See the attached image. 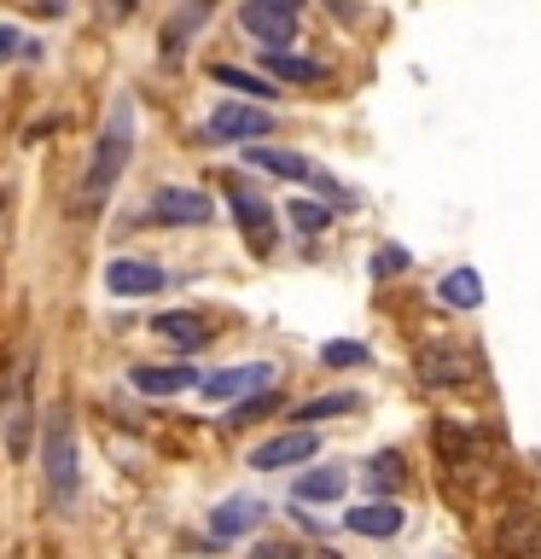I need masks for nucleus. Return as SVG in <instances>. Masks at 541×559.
Masks as SVG:
<instances>
[{
    "instance_id": "nucleus-1",
    "label": "nucleus",
    "mask_w": 541,
    "mask_h": 559,
    "mask_svg": "<svg viewBox=\"0 0 541 559\" xmlns=\"http://www.w3.org/2000/svg\"><path fill=\"white\" fill-rule=\"evenodd\" d=\"M129 157H134V99L117 94L111 111H105V122H99V140H94V157H87V175H82V199H76L82 216H94V210L117 192L122 169H129Z\"/></svg>"
},
{
    "instance_id": "nucleus-2",
    "label": "nucleus",
    "mask_w": 541,
    "mask_h": 559,
    "mask_svg": "<svg viewBox=\"0 0 541 559\" xmlns=\"http://www.w3.org/2000/svg\"><path fill=\"white\" fill-rule=\"evenodd\" d=\"M41 472L52 489V507L70 513L76 507V484H82V454H76V426H70V408H52L41 426Z\"/></svg>"
},
{
    "instance_id": "nucleus-3",
    "label": "nucleus",
    "mask_w": 541,
    "mask_h": 559,
    "mask_svg": "<svg viewBox=\"0 0 541 559\" xmlns=\"http://www.w3.org/2000/svg\"><path fill=\"white\" fill-rule=\"evenodd\" d=\"M29 426H35V396H29V367L17 349H0V431H7V454L24 461L29 454Z\"/></svg>"
},
{
    "instance_id": "nucleus-4",
    "label": "nucleus",
    "mask_w": 541,
    "mask_h": 559,
    "mask_svg": "<svg viewBox=\"0 0 541 559\" xmlns=\"http://www.w3.org/2000/svg\"><path fill=\"white\" fill-rule=\"evenodd\" d=\"M274 379H279L274 361H239V367H221V373H204L199 391L209 402H244L256 391H274Z\"/></svg>"
},
{
    "instance_id": "nucleus-5",
    "label": "nucleus",
    "mask_w": 541,
    "mask_h": 559,
    "mask_svg": "<svg viewBox=\"0 0 541 559\" xmlns=\"http://www.w3.org/2000/svg\"><path fill=\"white\" fill-rule=\"evenodd\" d=\"M227 204H233V216H239V234L251 239V251L256 257H268L274 251V204L262 199L256 187H239V181H227Z\"/></svg>"
},
{
    "instance_id": "nucleus-6",
    "label": "nucleus",
    "mask_w": 541,
    "mask_h": 559,
    "mask_svg": "<svg viewBox=\"0 0 541 559\" xmlns=\"http://www.w3.org/2000/svg\"><path fill=\"white\" fill-rule=\"evenodd\" d=\"M152 216L157 222H169V227H204V222H216V199L199 187H157L152 192Z\"/></svg>"
},
{
    "instance_id": "nucleus-7",
    "label": "nucleus",
    "mask_w": 541,
    "mask_h": 559,
    "mask_svg": "<svg viewBox=\"0 0 541 559\" xmlns=\"http://www.w3.org/2000/svg\"><path fill=\"white\" fill-rule=\"evenodd\" d=\"M314 454H321V437L303 426V431H279V437H268V443H256L251 466L256 472H291V466H309Z\"/></svg>"
},
{
    "instance_id": "nucleus-8",
    "label": "nucleus",
    "mask_w": 541,
    "mask_h": 559,
    "mask_svg": "<svg viewBox=\"0 0 541 559\" xmlns=\"http://www.w3.org/2000/svg\"><path fill=\"white\" fill-rule=\"evenodd\" d=\"M169 286V274L146 257H111L105 262V292L111 297H157Z\"/></svg>"
},
{
    "instance_id": "nucleus-9",
    "label": "nucleus",
    "mask_w": 541,
    "mask_h": 559,
    "mask_svg": "<svg viewBox=\"0 0 541 559\" xmlns=\"http://www.w3.org/2000/svg\"><path fill=\"white\" fill-rule=\"evenodd\" d=\"M419 379H425V384H466V379H478V356H471V349L466 344H425V349H419Z\"/></svg>"
},
{
    "instance_id": "nucleus-10",
    "label": "nucleus",
    "mask_w": 541,
    "mask_h": 559,
    "mask_svg": "<svg viewBox=\"0 0 541 559\" xmlns=\"http://www.w3.org/2000/svg\"><path fill=\"white\" fill-rule=\"evenodd\" d=\"M268 513H274V507L262 501V496H227L216 513H209V536H216V542H239V536L262 531Z\"/></svg>"
},
{
    "instance_id": "nucleus-11",
    "label": "nucleus",
    "mask_w": 541,
    "mask_h": 559,
    "mask_svg": "<svg viewBox=\"0 0 541 559\" xmlns=\"http://www.w3.org/2000/svg\"><path fill=\"white\" fill-rule=\"evenodd\" d=\"M204 134L209 140H262V134H274V111H262V105H216Z\"/></svg>"
},
{
    "instance_id": "nucleus-12",
    "label": "nucleus",
    "mask_w": 541,
    "mask_h": 559,
    "mask_svg": "<svg viewBox=\"0 0 541 559\" xmlns=\"http://www.w3.org/2000/svg\"><path fill=\"white\" fill-rule=\"evenodd\" d=\"M239 24L256 35L268 52H286L297 41V12H279V7H262V0H244L239 7Z\"/></svg>"
},
{
    "instance_id": "nucleus-13",
    "label": "nucleus",
    "mask_w": 541,
    "mask_h": 559,
    "mask_svg": "<svg viewBox=\"0 0 541 559\" xmlns=\"http://www.w3.org/2000/svg\"><path fill=\"white\" fill-rule=\"evenodd\" d=\"M129 384L140 396H181V391H199L204 373L187 361H169V367H129Z\"/></svg>"
},
{
    "instance_id": "nucleus-14",
    "label": "nucleus",
    "mask_w": 541,
    "mask_h": 559,
    "mask_svg": "<svg viewBox=\"0 0 541 559\" xmlns=\"http://www.w3.org/2000/svg\"><path fill=\"white\" fill-rule=\"evenodd\" d=\"M401 524H408V513H401L396 501H361L356 513H344V531H356V536H401Z\"/></svg>"
},
{
    "instance_id": "nucleus-15",
    "label": "nucleus",
    "mask_w": 541,
    "mask_h": 559,
    "mask_svg": "<svg viewBox=\"0 0 541 559\" xmlns=\"http://www.w3.org/2000/svg\"><path fill=\"white\" fill-rule=\"evenodd\" d=\"M244 164L262 175H279V181H314L321 175L303 152H286V146H244Z\"/></svg>"
},
{
    "instance_id": "nucleus-16",
    "label": "nucleus",
    "mask_w": 541,
    "mask_h": 559,
    "mask_svg": "<svg viewBox=\"0 0 541 559\" xmlns=\"http://www.w3.org/2000/svg\"><path fill=\"white\" fill-rule=\"evenodd\" d=\"M349 489V472L344 466H309L303 478L291 484V501L297 507H321V501H338Z\"/></svg>"
},
{
    "instance_id": "nucleus-17",
    "label": "nucleus",
    "mask_w": 541,
    "mask_h": 559,
    "mask_svg": "<svg viewBox=\"0 0 541 559\" xmlns=\"http://www.w3.org/2000/svg\"><path fill=\"white\" fill-rule=\"evenodd\" d=\"M209 7H216V0H187V7H181V12H175L169 24H164V59H169V64L187 52V41L199 35V24L209 17Z\"/></svg>"
},
{
    "instance_id": "nucleus-18",
    "label": "nucleus",
    "mask_w": 541,
    "mask_h": 559,
    "mask_svg": "<svg viewBox=\"0 0 541 559\" xmlns=\"http://www.w3.org/2000/svg\"><path fill=\"white\" fill-rule=\"evenodd\" d=\"M401 478H408V461H401V449H378L373 461L361 466V484L373 489L378 501H390L396 489H401Z\"/></svg>"
},
{
    "instance_id": "nucleus-19",
    "label": "nucleus",
    "mask_w": 541,
    "mask_h": 559,
    "mask_svg": "<svg viewBox=\"0 0 541 559\" xmlns=\"http://www.w3.org/2000/svg\"><path fill=\"white\" fill-rule=\"evenodd\" d=\"M152 332L164 344H175V349H204L209 344V326L199 321V314H187V309H169V314H157L152 321Z\"/></svg>"
},
{
    "instance_id": "nucleus-20",
    "label": "nucleus",
    "mask_w": 541,
    "mask_h": 559,
    "mask_svg": "<svg viewBox=\"0 0 541 559\" xmlns=\"http://www.w3.org/2000/svg\"><path fill=\"white\" fill-rule=\"evenodd\" d=\"M495 548L501 554H513V559H536L541 554V531H536V519L530 513H513V524L495 536Z\"/></svg>"
},
{
    "instance_id": "nucleus-21",
    "label": "nucleus",
    "mask_w": 541,
    "mask_h": 559,
    "mask_svg": "<svg viewBox=\"0 0 541 559\" xmlns=\"http://www.w3.org/2000/svg\"><path fill=\"white\" fill-rule=\"evenodd\" d=\"M436 297H443L448 309H478V304H483V280H478V269H454V274H443Z\"/></svg>"
},
{
    "instance_id": "nucleus-22",
    "label": "nucleus",
    "mask_w": 541,
    "mask_h": 559,
    "mask_svg": "<svg viewBox=\"0 0 541 559\" xmlns=\"http://www.w3.org/2000/svg\"><path fill=\"white\" fill-rule=\"evenodd\" d=\"M338 414H361V396H356V391H326V396H309V402H303V408H297L291 419H303V426H309V419H338Z\"/></svg>"
},
{
    "instance_id": "nucleus-23",
    "label": "nucleus",
    "mask_w": 541,
    "mask_h": 559,
    "mask_svg": "<svg viewBox=\"0 0 541 559\" xmlns=\"http://www.w3.org/2000/svg\"><path fill=\"white\" fill-rule=\"evenodd\" d=\"M262 64H268L274 76H286V82H326V64H314V59H297V52H268Z\"/></svg>"
},
{
    "instance_id": "nucleus-24",
    "label": "nucleus",
    "mask_w": 541,
    "mask_h": 559,
    "mask_svg": "<svg viewBox=\"0 0 541 559\" xmlns=\"http://www.w3.org/2000/svg\"><path fill=\"white\" fill-rule=\"evenodd\" d=\"M209 76H216L221 87H233V94H256V99L274 94V82H262V76H251V70H239V64H216Z\"/></svg>"
},
{
    "instance_id": "nucleus-25",
    "label": "nucleus",
    "mask_w": 541,
    "mask_h": 559,
    "mask_svg": "<svg viewBox=\"0 0 541 559\" xmlns=\"http://www.w3.org/2000/svg\"><path fill=\"white\" fill-rule=\"evenodd\" d=\"M321 361L326 367H366V361H373V349L356 344V338H332V344H321Z\"/></svg>"
},
{
    "instance_id": "nucleus-26",
    "label": "nucleus",
    "mask_w": 541,
    "mask_h": 559,
    "mask_svg": "<svg viewBox=\"0 0 541 559\" xmlns=\"http://www.w3.org/2000/svg\"><path fill=\"white\" fill-rule=\"evenodd\" d=\"M274 402H279L274 391H256V396H244V402H233V408H227V419H221V426H227V431H244L256 414H268Z\"/></svg>"
},
{
    "instance_id": "nucleus-27",
    "label": "nucleus",
    "mask_w": 541,
    "mask_h": 559,
    "mask_svg": "<svg viewBox=\"0 0 541 559\" xmlns=\"http://www.w3.org/2000/svg\"><path fill=\"white\" fill-rule=\"evenodd\" d=\"M286 216H291L297 234H321V227L332 222V210H326V204H314V199H291V204H286Z\"/></svg>"
},
{
    "instance_id": "nucleus-28",
    "label": "nucleus",
    "mask_w": 541,
    "mask_h": 559,
    "mask_svg": "<svg viewBox=\"0 0 541 559\" xmlns=\"http://www.w3.org/2000/svg\"><path fill=\"white\" fill-rule=\"evenodd\" d=\"M408 269H413V257L401 251V245H384L373 257V280H390V274H408Z\"/></svg>"
},
{
    "instance_id": "nucleus-29",
    "label": "nucleus",
    "mask_w": 541,
    "mask_h": 559,
    "mask_svg": "<svg viewBox=\"0 0 541 559\" xmlns=\"http://www.w3.org/2000/svg\"><path fill=\"white\" fill-rule=\"evenodd\" d=\"M24 52L35 59V41H29V35H24V29H12V24H0V64L24 59Z\"/></svg>"
},
{
    "instance_id": "nucleus-30",
    "label": "nucleus",
    "mask_w": 541,
    "mask_h": 559,
    "mask_svg": "<svg viewBox=\"0 0 541 559\" xmlns=\"http://www.w3.org/2000/svg\"><path fill=\"white\" fill-rule=\"evenodd\" d=\"M251 559H297V548H291V542H256Z\"/></svg>"
},
{
    "instance_id": "nucleus-31",
    "label": "nucleus",
    "mask_w": 541,
    "mask_h": 559,
    "mask_svg": "<svg viewBox=\"0 0 541 559\" xmlns=\"http://www.w3.org/2000/svg\"><path fill=\"white\" fill-rule=\"evenodd\" d=\"M29 7H35V12H47V17H59V12H64V0H29Z\"/></svg>"
},
{
    "instance_id": "nucleus-32",
    "label": "nucleus",
    "mask_w": 541,
    "mask_h": 559,
    "mask_svg": "<svg viewBox=\"0 0 541 559\" xmlns=\"http://www.w3.org/2000/svg\"><path fill=\"white\" fill-rule=\"evenodd\" d=\"M262 7H279V12H303V0H262Z\"/></svg>"
},
{
    "instance_id": "nucleus-33",
    "label": "nucleus",
    "mask_w": 541,
    "mask_h": 559,
    "mask_svg": "<svg viewBox=\"0 0 541 559\" xmlns=\"http://www.w3.org/2000/svg\"><path fill=\"white\" fill-rule=\"evenodd\" d=\"M111 7H117V12H122V17H129V12H134V7H140V0H111Z\"/></svg>"
}]
</instances>
